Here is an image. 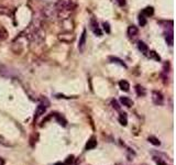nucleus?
I'll list each match as a JSON object with an SVG mask.
<instances>
[{"label":"nucleus","instance_id":"nucleus-1","mask_svg":"<svg viewBox=\"0 0 176 165\" xmlns=\"http://www.w3.org/2000/svg\"><path fill=\"white\" fill-rule=\"evenodd\" d=\"M90 29H92V31L94 32V34L96 36H99V37L102 36V31L99 28L98 22H97V20L95 18H92V20H90Z\"/></svg>","mask_w":176,"mask_h":165},{"label":"nucleus","instance_id":"nucleus-2","mask_svg":"<svg viewBox=\"0 0 176 165\" xmlns=\"http://www.w3.org/2000/svg\"><path fill=\"white\" fill-rule=\"evenodd\" d=\"M58 39H60L62 42H65V43H70V42H73V41H74L75 36H74L73 33H70V32H63V33H61V34L58 35Z\"/></svg>","mask_w":176,"mask_h":165},{"label":"nucleus","instance_id":"nucleus-3","mask_svg":"<svg viewBox=\"0 0 176 165\" xmlns=\"http://www.w3.org/2000/svg\"><path fill=\"white\" fill-rule=\"evenodd\" d=\"M152 100L156 106H161L163 105V95L160 92H153L152 93Z\"/></svg>","mask_w":176,"mask_h":165},{"label":"nucleus","instance_id":"nucleus-4","mask_svg":"<svg viewBox=\"0 0 176 165\" xmlns=\"http://www.w3.org/2000/svg\"><path fill=\"white\" fill-rule=\"evenodd\" d=\"M86 39H87V31L84 30V31H83V33H82V35H80L79 42H78V50L80 51V52H83V51H84L85 44H86Z\"/></svg>","mask_w":176,"mask_h":165},{"label":"nucleus","instance_id":"nucleus-5","mask_svg":"<svg viewBox=\"0 0 176 165\" xmlns=\"http://www.w3.org/2000/svg\"><path fill=\"white\" fill-rule=\"evenodd\" d=\"M46 105H44V104H40L37 108H36V111H35V116H34V120H36L39 117H41L42 115H44V112H45V110H46Z\"/></svg>","mask_w":176,"mask_h":165},{"label":"nucleus","instance_id":"nucleus-6","mask_svg":"<svg viewBox=\"0 0 176 165\" xmlns=\"http://www.w3.org/2000/svg\"><path fill=\"white\" fill-rule=\"evenodd\" d=\"M128 35L129 37H134V36L138 35V33H139V29L135 27V25H130L129 28H128Z\"/></svg>","mask_w":176,"mask_h":165},{"label":"nucleus","instance_id":"nucleus-7","mask_svg":"<svg viewBox=\"0 0 176 165\" xmlns=\"http://www.w3.org/2000/svg\"><path fill=\"white\" fill-rule=\"evenodd\" d=\"M97 146V140L95 138H92L88 140V142L86 144V150H92Z\"/></svg>","mask_w":176,"mask_h":165},{"label":"nucleus","instance_id":"nucleus-8","mask_svg":"<svg viewBox=\"0 0 176 165\" xmlns=\"http://www.w3.org/2000/svg\"><path fill=\"white\" fill-rule=\"evenodd\" d=\"M120 102H121L123 106H126V107H128V108L133 106V101L131 100L130 98H128V97H121V98H120Z\"/></svg>","mask_w":176,"mask_h":165},{"label":"nucleus","instance_id":"nucleus-9","mask_svg":"<svg viewBox=\"0 0 176 165\" xmlns=\"http://www.w3.org/2000/svg\"><path fill=\"white\" fill-rule=\"evenodd\" d=\"M138 49H139V51H141V53L148 54L149 47H148V45L144 43V42H142V41H139V42H138Z\"/></svg>","mask_w":176,"mask_h":165},{"label":"nucleus","instance_id":"nucleus-10","mask_svg":"<svg viewBox=\"0 0 176 165\" xmlns=\"http://www.w3.org/2000/svg\"><path fill=\"white\" fill-rule=\"evenodd\" d=\"M119 87H120V89L123 90V92H129V89H130V84L128 83L127 80H120Z\"/></svg>","mask_w":176,"mask_h":165},{"label":"nucleus","instance_id":"nucleus-11","mask_svg":"<svg viewBox=\"0 0 176 165\" xmlns=\"http://www.w3.org/2000/svg\"><path fill=\"white\" fill-rule=\"evenodd\" d=\"M109 61H111V63H116V64H119L120 66H123L124 68H127V65L126 63L122 61V59H120L118 57H114V56H110L109 57Z\"/></svg>","mask_w":176,"mask_h":165},{"label":"nucleus","instance_id":"nucleus-12","mask_svg":"<svg viewBox=\"0 0 176 165\" xmlns=\"http://www.w3.org/2000/svg\"><path fill=\"white\" fill-rule=\"evenodd\" d=\"M142 15H144V17H151V15H154V9L153 7H147L143 9V11H142Z\"/></svg>","mask_w":176,"mask_h":165},{"label":"nucleus","instance_id":"nucleus-13","mask_svg":"<svg viewBox=\"0 0 176 165\" xmlns=\"http://www.w3.org/2000/svg\"><path fill=\"white\" fill-rule=\"evenodd\" d=\"M135 92H137V95H138L139 97H144L145 94H147L145 89L141 86V85H137V86H135Z\"/></svg>","mask_w":176,"mask_h":165},{"label":"nucleus","instance_id":"nucleus-14","mask_svg":"<svg viewBox=\"0 0 176 165\" xmlns=\"http://www.w3.org/2000/svg\"><path fill=\"white\" fill-rule=\"evenodd\" d=\"M119 122L122 126H127L128 124V119H127V114L126 112H121L119 117Z\"/></svg>","mask_w":176,"mask_h":165},{"label":"nucleus","instance_id":"nucleus-15","mask_svg":"<svg viewBox=\"0 0 176 165\" xmlns=\"http://www.w3.org/2000/svg\"><path fill=\"white\" fill-rule=\"evenodd\" d=\"M149 142L150 143H152L153 145H155V146H159V145H161V142H160V140L157 139V138H155V136H149Z\"/></svg>","mask_w":176,"mask_h":165},{"label":"nucleus","instance_id":"nucleus-16","mask_svg":"<svg viewBox=\"0 0 176 165\" xmlns=\"http://www.w3.org/2000/svg\"><path fill=\"white\" fill-rule=\"evenodd\" d=\"M148 53H150L149 54V57L150 58H153V59H155V61H157V62H160L161 61V57H160V55L155 52V51H150V52H148Z\"/></svg>","mask_w":176,"mask_h":165},{"label":"nucleus","instance_id":"nucleus-17","mask_svg":"<svg viewBox=\"0 0 176 165\" xmlns=\"http://www.w3.org/2000/svg\"><path fill=\"white\" fill-rule=\"evenodd\" d=\"M165 40H166V42L169 44V46H172L173 43H174V41H173V32H169V34L166 33V35H165Z\"/></svg>","mask_w":176,"mask_h":165},{"label":"nucleus","instance_id":"nucleus-18","mask_svg":"<svg viewBox=\"0 0 176 165\" xmlns=\"http://www.w3.org/2000/svg\"><path fill=\"white\" fill-rule=\"evenodd\" d=\"M55 118H56V121L58 122L61 126H63V127H65V126H66L67 121L65 120V118H64V117H62L61 115H56V116H55Z\"/></svg>","mask_w":176,"mask_h":165},{"label":"nucleus","instance_id":"nucleus-19","mask_svg":"<svg viewBox=\"0 0 176 165\" xmlns=\"http://www.w3.org/2000/svg\"><path fill=\"white\" fill-rule=\"evenodd\" d=\"M139 24H140L141 27H144L147 24V17H144L142 13L139 15Z\"/></svg>","mask_w":176,"mask_h":165},{"label":"nucleus","instance_id":"nucleus-20","mask_svg":"<svg viewBox=\"0 0 176 165\" xmlns=\"http://www.w3.org/2000/svg\"><path fill=\"white\" fill-rule=\"evenodd\" d=\"M73 162H74V155H70V156H67V158H66L65 164L66 165H72L73 164Z\"/></svg>","mask_w":176,"mask_h":165},{"label":"nucleus","instance_id":"nucleus-21","mask_svg":"<svg viewBox=\"0 0 176 165\" xmlns=\"http://www.w3.org/2000/svg\"><path fill=\"white\" fill-rule=\"evenodd\" d=\"M102 27H104V30L106 31V33H110V25H109V23L108 22H104L102 23Z\"/></svg>","mask_w":176,"mask_h":165},{"label":"nucleus","instance_id":"nucleus-22","mask_svg":"<svg viewBox=\"0 0 176 165\" xmlns=\"http://www.w3.org/2000/svg\"><path fill=\"white\" fill-rule=\"evenodd\" d=\"M6 37H7V32L3 29H0V41L5 40Z\"/></svg>","mask_w":176,"mask_h":165},{"label":"nucleus","instance_id":"nucleus-23","mask_svg":"<svg viewBox=\"0 0 176 165\" xmlns=\"http://www.w3.org/2000/svg\"><path fill=\"white\" fill-rule=\"evenodd\" d=\"M111 104H112V107L114 108L116 110H120V106L118 105L117 100H112V101H111Z\"/></svg>","mask_w":176,"mask_h":165},{"label":"nucleus","instance_id":"nucleus-24","mask_svg":"<svg viewBox=\"0 0 176 165\" xmlns=\"http://www.w3.org/2000/svg\"><path fill=\"white\" fill-rule=\"evenodd\" d=\"M117 1V3L119 5V6H121V7H123L124 5H126V0H116Z\"/></svg>","mask_w":176,"mask_h":165},{"label":"nucleus","instance_id":"nucleus-25","mask_svg":"<svg viewBox=\"0 0 176 165\" xmlns=\"http://www.w3.org/2000/svg\"><path fill=\"white\" fill-rule=\"evenodd\" d=\"M156 162H157V164H159V165H166L165 163H164V162H162L161 160H156Z\"/></svg>","mask_w":176,"mask_h":165},{"label":"nucleus","instance_id":"nucleus-26","mask_svg":"<svg viewBox=\"0 0 176 165\" xmlns=\"http://www.w3.org/2000/svg\"><path fill=\"white\" fill-rule=\"evenodd\" d=\"M0 165H5V161L2 158H0Z\"/></svg>","mask_w":176,"mask_h":165},{"label":"nucleus","instance_id":"nucleus-27","mask_svg":"<svg viewBox=\"0 0 176 165\" xmlns=\"http://www.w3.org/2000/svg\"><path fill=\"white\" fill-rule=\"evenodd\" d=\"M55 165H66L65 163H62V162H57V163H55Z\"/></svg>","mask_w":176,"mask_h":165}]
</instances>
